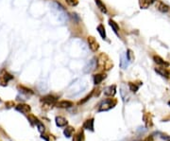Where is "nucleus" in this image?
<instances>
[{"instance_id": "f257e3e1", "label": "nucleus", "mask_w": 170, "mask_h": 141, "mask_svg": "<svg viewBox=\"0 0 170 141\" xmlns=\"http://www.w3.org/2000/svg\"><path fill=\"white\" fill-rule=\"evenodd\" d=\"M97 60V66L102 70L108 71V70L112 69L113 66V63L112 60L105 53H101Z\"/></svg>"}, {"instance_id": "f03ea898", "label": "nucleus", "mask_w": 170, "mask_h": 141, "mask_svg": "<svg viewBox=\"0 0 170 141\" xmlns=\"http://www.w3.org/2000/svg\"><path fill=\"white\" fill-rule=\"evenodd\" d=\"M117 104V100L115 99H107L103 100L98 106V112H107L113 109Z\"/></svg>"}, {"instance_id": "7ed1b4c3", "label": "nucleus", "mask_w": 170, "mask_h": 141, "mask_svg": "<svg viewBox=\"0 0 170 141\" xmlns=\"http://www.w3.org/2000/svg\"><path fill=\"white\" fill-rule=\"evenodd\" d=\"M87 42H88V45H89V47L91 48V50H92L93 52H97L99 48V44L96 40V38L94 36H88Z\"/></svg>"}, {"instance_id": "20e7f679", "label": "nucleus", "mask_w": 170, "mask_h": 141, "mask_svg": "<svg viewBox=\"0 0 170 141\" xmlns=\"http://www.w3.org/2000/svg\"><path fill=\"white\" fill-rule=\"evenodd\" d=\"M42 102H44L45 105H47V106H50L52 107L53 105H56L57 103V98L52 96V95H47L44 98H42Z\"/></svg>"}, {"instance_id": "39448f33", "label": "nucleus", "mask_w": 170, "mask_h": 141, "mask_svg": "<svg viewBox=\"0 0 170 141\" xmlns=\"http://www.w3.org/2000/svg\"><path fill=\"white\" fill-rule=\"evenodd\" d=\"M97 66V59H92L91 61H89V62L84 67V72L85 73H90L92 72L93 70H95Z\"/></svg>"}, {"instance_id": "423d86ee", "label": "nucleus", "mask_w": 170, "mask_h": 141, "mask_svg": "<svg viewBox=\"0 0 170 141\" xmlns=\"http://www.w3.org/2000/svg\"><path fill=\"white\" fill-rule=\"evenodd\" d=\"M14 79V76H11L10 74H9L8 72L4 71L1 76H0V84L3 85V86H6L8 84V83Z\"/></svg>"}, {"instance_id": "0eeeda50", "label": "nucleus", "mask_w": 170, "mask_h": 141, "mask_svg": "<svg viewBox=\"0 0 170 141\" xmlns=\"http://www.w3.org/2000/svg\"><path fill=\"white\" fill-rule=\"evenodd\" d=\"M104 94L108 97H113L116 94V85H110L104 88Z\"/></svg>"}, {"instance_id": "6e6552de", "label": "nucleus", "mask_w": 170, "mask_h": 141, "mask_svg": "<svg viewBox=\"0 0 170 141\" xmlns=\"http://www.w3.org/2000/svg\"><path fill=\"white\" fill-rule=\"evenodd\" d=\"M155 71L158 73L160 76H162L163 78H165V79L170 78V71H168L166 68H164V67H156Z\"/></svg>"}, {"instance_id": "1a4fd4ad", "label": "nucleus", "mask_w": 170, "mask_h": 141, "mask_svg": "<svg viewBox=\"0 0 170 141\" xmlns=\"http://www.w3.org/2000/svg\"><path fill=\"white\" fill-rule=\"evenodd\" d=\"M74 105V103L70 100H61L56 103V106L59 108H71Z\"/></svg>"}, {"instance_id": "9d476101", "label": "nucleus", "mask_w": 170, "mask_h": 141, "mask_svg": "<svg viewBox=\"0 0 170 141\" xmlns=\"http://www.w3.org/2000/svg\"><path fill=\"white\" fill-rule=\"evenodd\" d=\"M94 123H95L94 119H89L83 123V128L86 130H88V131L94 132Z\"/></svg>"}, {"instance_id": "9b49d317", "label": "nucleus", "mask_w": 170, "mask_h": 141, "mask_svg": "<svg viewBox=\"0 0 170 141\" xmlns=\"http://www.w3.org/2000/svg\"><path fill=\"white\" fill-rule=\"evenodd\" d=\"M16 110L21 112V113H23V114H25V115H28L30 112L31 108L28 104H18L16 106Z\"/></svg>"}, {"instance_id": "f8f14e48", "label": "nucleus", "mask_w": 170, "mask_h": 141, "mask_svg": "<svg viewBox=\"0 0 170 141\" xmlns=\"http://www.w3.org/2000/svg\"><path fill=\"white\" fill-rule=\"evenodd\" d=\"M157 0H139V6L141 9H148Z\"/></svg>"}, {"instance_id": "ddd939ff", "label": "nucleus", "mask_w": 170, "mask_h": 141, "mask_svg": "<svg viewBox=\"0 0 170 141\" xmlns=\"http://www.w3.org/2000/svg\"><path fill=\"white\" fill-rule=\"evenodd\" d=\"M144 121H145V125L147 128H150L153 126V122H152V117L150 113H146L144 115Z\"/></svg>"}, {"instance_id": "4468645a", "label": "nucleus", "mask_w": 170, "mask_h": 141, "mask_svg": "<svg viewBox=\"0 0 170 141\" xmlns=\"http://www.w3.org/2000/svg\"><path fill=\"white\" fill-rule=\"evenodd\" d=\"M85 140V136H84V132L83 129H80L75 135L73 137V141H84Z\"/></svg>"}, {"instance_id": "2eb2a0df", "label": "nucleus", "mask_w": 170, "mask_h": 141, "mask_svg": "<svg viewBox=\"0 0 170 141\" xmlns=\"http://www.w3.org/2000/svg\"><path fill=\"white\" fill-rule=\"evenodd\" d=\"M106 78V75L104 73H99V74H96L94 75V83L96 85L97 84H100Z\"/></svg>"}, {"instance_id": "dca6fc26", "label": "nucleus", "mask_w": 170, "mask_h": 141, "mask_svg": "<svg viewBox=\"0 0 170 141\" xmlns=\"http://www.w3.org/2000/svg\"><path fill=\"white\" fill-rule=\"evenodd\" d=\"M55 121H56V125L58 127H65V126H67V124H68L67 119L65 118H63V117H56Z\"/></svg>"}, {"instance_id": "f3484780", "label": "nucleus", "mask_w": 170, "mask_h": 141, "mask_svg": "<svg viewBox=\"0 0 170 141\" xmlns=\"http://www.w3.org/2000/svg\"><path fill=\"white\" fill-rule=\"evenodd\" d=\"M153 60L154 62L157 63V65H159V66H169V63L165 61H164V59H162L160 56H153Z\"/></svg>"}, {"instance_id": "a211bd4d", "label": "nucleus", "mask_w": 170, "mask_h": 141, "mask_svg": "<svg viewBox=\"0 0 170 141\" xmlns=\"http://www.w3.org/2000/svg\"><path fill=\"white\" fill-rule=\"evenodd\" d=\"M157 9H158V10H160L161 12H163V14H166V12L170 10V7L164 4V2H159L158 6H157Z\"/></svg>"}, {"instance_id": "6ab92c4d", "label": "nucleus", "mask_w": 170, "mask_h": 141, "mask_svg": "<svg viewBox=\"0 0 170 141\" xmlns=\"http://www.w3.org/2000/svg\"><path fill=\"white\" fill-rule=\"evenodd\" d=\"M128 62H129V61H128V59L127 57V54H123L121 56V61H120V66H121V68L126 69L128 67Z\"/></svg>"}, {"instance_id": "aec40b11", "label": "nucleus", "mask_w": 170, "mask_h": 141, "mask_svg": "<svg viewBox=\"0 0 170 141\" xmlns=\"http://www.w3.org/2000/svg\"><path fill=\"white\" fill-rule=\"evenodd\" d=\"M74 132H75L74 127H72V126H66V128H65L64 131H63V134H64L65 137L69 138V137L72 136V135L74 134Z\"/></svg>"}, {"instance_id": "412c9836", "label": "nucleus", "mask_w": 170, "mask_h": 141, "mask_svg": "<svg viewBox=\"0 0 170 141\" xmlns=\"http://www.w3.org/2000/svg\"><path fill=\"white\" fill-rule=\"evenodd\" d=\"M96 1V4L97 6V8L100 10L101 12H103V14H107V8L105 6V4H104L101 0H95Z\"/></svg>"}, {"instance_id": "4be33fe9", "label": "nucleus", "mask_w": 170, "mask_h": 141, "mask_svg": "<svg viewBox=\"0 0 170 141\" xmlns=\"http://www.w3.org/2000/svg\"><path fill=\"white\" fill-rule=\"evenodd\" d=\"M142 85V83H140L139 84H136V83H128V88H129V90L132 91V92H133V93H135V92H137L138 91V89H139V87Z\"/></svg>"}, {"instance_id": "5701e85b", "label": "nucleus", "mask_w": 170, "mask_h": 141, "mask_svg": "<svg viewBox=\"0 0 170 141\" xmlns=\"http://www.w3.org/2000/svg\"><path fill=\"white\" fill-rule=\"evenodd\" d=\"M109 25H110V27L113 29V30L116 34H118V31H119V26L117 25V23H115L113 20L110 19V20H109Z\"/></svg>"}, {"instance_id": "b1692460", "label": "nucleus", "mask_w": 170, "mask_h": 141, "mask_svg": "<svg viewBox=\"0 0 170 141\" xmlns=\"http://www.w3.org/2000/svg\"><path fill=\"white\" fill-rule=\"evenodd\" d=\"M97 31L98 33L100 34V36L103 38V39H106V30H105V28H104L103 25H99L97 27Z\"/></svg>"}, {"instance_id": "393cba45", "label": "nucleus", "mask_w": 170, "mask_h": 141, "mask_svg": "<svg viewBox=\"0 0 170 141\" xmlns=\"http://www.w3.org/2000/svg\"><path fill=\"white\" fill-rule=\"evenodd\" d=\"M42 138H45L46 141H56V137L53 135H50V134H43L42 135Z\"/></svg>"}, {"instance_id": "a878e982", "label": "nucleus", "mask_w": 170, "mask_h": 141, "mask_svg": "<svg viewBox=\"0 0 170 141\" xmlns=\"http://www.w3.org/2000/svg\"><path fill=\"white\" fill-rule=\"evenodd\" d=\"M37 127H38L39 132H40L41 134H44V133H45V125H44L41 121H39V122L37 123Z\"/></svg>"}, {"instance_id": "bb28decb", "label": "nucleus", "mask_w": 170, "mask_h": 141, "mask_svg": "<svg viewBox=\"0 0 170 141\" xmlns=\"http://www.w3.org/2000/svg\"><path fill=\"white\" fill-rule=\"evenodd\" d=\"M127 57H128V61H129V62H132L133 60H134V55H133V52L130 49H128V51H127Z\"/></svg>"}, {"instance_id": "cd10ccee", "label": "nucleus", "mask_w": 170, "mask_h": 141, "mask_svg": "<svg viewBox=\"0 0 170 141\" xmlns=\"http://www.w3.org/2000/svg\"><path fill=\"white\" fill-rule=\"evenodd\" d=\"M29 120H30L32 124H35V125H37V123H38L39 121H40L35 116H33V115H30V116H29Z\"/></svg>"}, {"instance_id": "c85d7f7f", "label": "nucleus", "mask_w": 170, "mask_h": 141, "mask_svg": "<svg viewBox=\"0 0 170 141\" xmlns=\"http://www.w3.org/2000/svg\"><path fill=\"white\" fill-rule=\"evenodd\" d=\"M66 3L69 5V6H72V7H75L78 4V0H65Z\"/></svg>"}, {"instance_id": "c756f323", "label": "nucleus", "mask_w": 170, "mask_h": 141, "mask_svg": "<svg viewBox=\"0 0 170 141\" xmlns=\"http://www.w3.org/2000/svg\"><path fill=\"white\" fill-rule=\"evenodd\" d=\"M145 141H152V137H149V138H148V139H146Z\"/></svg>"}, {"instance_id": "7c9ffc66", "label": "nucleus", "mask_w": 170, "mask_h": 141, "mask_svg": "<svg viewBox=\"0 0 170 141\" xmlns=\"http://www.w3.org/2000/svg\"><path fill=\"white\" fill-rule=\"evenodd\" d=\"M168 105L170 106V101H168Z\"/></svg>"}, {"instance_id": "2f4dec72", "label": "nucleus", "mask_w": 170, "mask_h": 141, "mask_svg": "<svg viewBox=\"0 0 170 141\" xmlns=\"http://www.w3.org/2000/svg\"><path fill=\"white\" fill-rule=\"evenodd\" d=\"M168 141H170V137H168V139H167Z\"/></svg>"}]
</instances>
